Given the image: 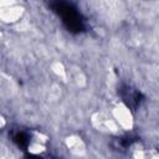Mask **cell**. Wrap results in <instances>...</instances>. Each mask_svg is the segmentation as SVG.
<instances>
[{
  "instance_id": "6da1fadb",
  "label": "cell",
  "mask_w": 159,
  "mask_h": 159,
  "mask_svg": "<svg viewBox=\"0 0 159 159\" xmlns=\"http://www.w3.org/2000/svg\"><path fill=\"white\" fill-rule=\"evenodd\" d=\"M91 124L96 130L101 133H107V134H118L122 129L112 116L108 117L103 112L93 113L91 116Z\"/></svg>"
},
{
  "instance_id": "7a4b0ae2",
  "label": "cell",
  "mask_w": 159,
  "mask_h": 159,
  "mask_svg": "<svg viewBox=\"0 0 159 159\" xmlns=\"http://www.w3.org/2000/svg\"><path fill=\"white\" fill-rule=\"evenodd\" d=\"M112 117L116 119V122L119 124V127L123 130H132L134 127V118L133 113L130 112L129 107L124 103H117L112 108Z\"/></svg>"
},
{
  "instance_id": "3957f363",
  "label": "cell",
  "mask_w": 159,
  "mask_h": 159,
  "mask_svg": "<svg viewBox=\"0 0 159 159\" xmlns=\"http://www.w3.org/2000/svg\"><path fill=\"white\" fill-rule=\"evenodd\" d=\"M22 15H24V7L12 4L7 6H2L0 12V19L5 24H15L22 17Z\"/></svg>"
},
{
  "instance_id": "277c9868",
  "label": "cell",
  "mask_w": 159,
  "mask_h": 159,
  "mask_svg": "<svg viewBox=\"0 0 159 159\" xmlns=\"http://www.w3.org/2000/svg\"><path fill=\"white\" fill-rule=\"evenodd\" d=\"M65 145L75 155H84L86 154V143L82 139V137H80L77 134L67 135L65 138Z\"/></svg>"
},
{
  "instance_id": "5b68a950",
  "label": "cell",
  "mask_w": 159,
  "mask_h": 159,
  "mask_svg": "<svg viewBox=\"0 0 159 159\" xmlns=\"http://www.w3.org/2000/svg\"><path fill=\"white\" fill-rule=\"evenodd\" d=\"M51 71L55 73V76H57L60 80H62L63 82H67L70 78V73L68 70L66 68V66L61 62V61H53L51 63Z\"/></svg>"
},
{
  "instance_id": "8992f818",
  "label": "cell",
  "mask_w": 159,
  "mask_h": 159,
  "mask_svg": "<svg viewBox=\"0 0 159 159\" xmlns=\"http://www.w3.org/2000/svg\"><path fill=\"white\" fill-rule=\"evenodd\" d=\"M70 73V78H72V81L78 86V87H84L87 84V78L84 76V73L81 71V68L76 67L75 70H68Z\"/></svg>"
},
{
  "instance_id": "52a82bcc",
  "label": "cell",
  "mask_w": 159,
  "mask_h": 159,
  "mask_svg": "<svg viewBox=\"0 0 159 159\" xmlns=\"http://www.w3.org/2000/svg\"><path fill=\"white\" fill-rule=\"evenodd\" d=\"M27 149H29V153H31V154H41V153H43L46 150V147H45L43 143L32 140V143L29 145Z\"/></svg>"
},
{
  "instance_id": "ba28073f",
  "label": "cell",
  "mask_w": 159,
  "mask_h": 159,
  "mask_svg": "<svg viewBox=\"0 0 159 159\" xmlns=\"http://www.w3.org/2000/svg\"><path fill=\"white\" fill-rule=\"evenodd\" d=\"M47 135L46 134H43L42 132H39V130H35V132H32V140H35V142H40V143H46L47 142Z\"/></svg>"
}]
</instances>
